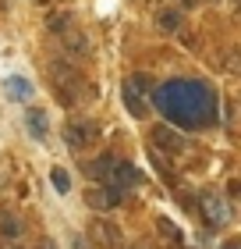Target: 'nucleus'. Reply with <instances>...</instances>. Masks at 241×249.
I'll list each match as a JSON object with an SVG mask.
<instances>
[{
	"label": "nucleus",
	"instance_id": "nucleus-12",
	"mask_svg": "<svg viewBox=\"0 0 241 249\" xmlns=\"http://www.w3.org/2000/svg\"><path fill=\"white\" fill-rule=\"evenodd\" d=\"M156 224H160V231H163V235H170V239H181V231H177L167 217H156Z\"/></svg>",
	"mask_w": 241,
	"mask_h": 249
},
{
	"label": "nucleus",
	"instance_id": "nucleus-9",
	"mask_svg": "<svg viewBox=\"0 0 241 249\" xmlns=\"http://www.w3.org/2000/svg\"><path fill=\"white\" fill-rule=\"evenodd\" d=\"M50 182H53V189L61 192V196H67V192H71V175H67L64 167H53V171H50Z\"/></svg>",
	"mask_w": 241,
	"mask_h": 249
},
{
	"label": "nucleus",
	"instance_id": "nucleus-2",
	"mask_svg": "<svg viewBox=\"0 0 241 249\" xmlns=\"http://www.w3.org/2000/svg\"><path fill=\"white\" fill-rule=\"evenodd\" d=\"M96 135H99V124L96 121H89V118H75V121H67L64 124V142H67V150H89V146L96 142Z\"/></svg>",
	"mask_w": 241,
	"mask_h": 249
},
{
	"label": "nucleus",
	"instance_id": "nucleus-10",
	"mask_svg": "<svg viewBox=\"0 0 241 249\" xmlns=\"http://www.w3.org/2000/svg\"><path fill=\"white\" fill-rule=\"evenodd\" d=\"M0 235L15 242L18 235H21V221H18V217H11V213H7V217H0Z\"/></svg>",
	"mask_w": 241,
	"mask_h": 249
},
{
	"label": "nucleus",
	"instance_id": "nucleus-8",
	"mask_svg": "<svg viewBox=\"0 0 241 249\" xmlns=\"http://www.w3.org/2000/svg\"><path fill=\"white\" fill-rule=\"evenodd\" d=\"M113 164H117V157H113V153H99L96 160H89V164H85V171L107 185V178H110V171H113Z\"/></svg>",
	"mask_w": 241,
	"mask_h": 249
},
{
	"label": "nucleus",
	"instance_id": "nucleus-16",
	"mask_svg": "<svg viewBox=\"0 0 241 249\" xmlns=\"http://www.w3.org/2000/svg\"><path fill=\"white\" fill-rule=\"evenodd\" d=\"M11 249H21V246H18V242H15V246H11Z\"/></svg>",
	"mask_w": 241,
	"mask_h": 249
},
{
	"label": "nucleus",
	"instance_id": "nucleus-4",
	"mask_svg": "<svg viewBox=\"0 0 241 249\" xmlns=\"http://www.w3.org/2000/svg\"><path fill=\"white\" fill-rule=\"evenodd\" d=\"M121 199H124V192L113 189V185H99V189L93 185V189L85 192V203H89L93 210H110V207H117Z\"/></svg>",
	"mask_w": 241,
	"mask_h": 249
},
{
	"label": "nucleus",
	"instance_id": "nucleus-5",
	"mask_svg": "<svg viewBox=\"0 0 241 249\" xmlns=\"http://www.w3.org/2000/svg\"><path fill=\"white\" fill-rule=\"evenodd\" d=\"M142 182V175L139 171H135V164H128V160H124V164H113V171H110V178H107V185H113V189H131V185H139Z\"/></svg>",
	"mask_w": 241,
	"mask_h": 249
},
{
	"label": "nucleus",
	"instance_id": "nucleus-13",
	"mask_svg": "<svg viewBox=\"0 0 241 249\" xmlns=\"http://www.w3.org/2000/svg\"><path fill=\"white\" fill-rule=\"evenodd\" d=\"M39 249H57V242H53V239H43V242H39Z\"/></svg>",
	"mask_w": 241,
	"mask_h": 249
},
{
	"label": "nucleus",
	"instance_id": "nucleus-15",
	"mask_svg": "<svg viewBox=\"0 0 241 249\" xmlns=\"http://www.w3.org/2000/svg\"><path fill=\"white\" fill-rule=\"evenodd\" d=\"M192 4H195V0H181V7H192Z\"/></svg>",
	"mask_w": 241,
	"mask_h": 249
},
{
	"label": "nucleus",
	"instance_id": "nucleus-7",
	"mask_svg": "<svg viewBox=\"0 0 241 249\" xmlns=\"http://www.w3.org/2000/svg\"><path fill=\"white\" fill-rule=\"evenodd\" d=\"M25 124H29V135L32 139H47V132H50V121L47 114H43V107H29V114H25Z\"/></svg>",
	"mask_w": 241,
	"mask_h": 249
},
{
	"label": "nucleus",
	"instance_id": "nucleus-11",
	"mask_svg": "<svg viewBox=\"0 0 241 249\" xmlns=\"http://www.w3.org/2000/svg\"><path fill=\"white\" fill-rule=\"evenodd\" d=\"M156 25L163 29V32H177V25H181V15H177V11H163V15L156 18Z\"/></svg>",
	"mask_w": 241,
	"mask_h": 249
},
{
	"label": "nucleus",
	"instance_id": "nucleus-3",
	"mask_svg": "<svg viewBox=\"0 0 241 249\" xmlns=\"http://www.w3.org/2000/svg\"><path fill=\"white\" fill-rule=\"evenodd\" d=\"M149 75H131L124 82V107L131 110V118H145L149 107H145V93H149Z\"/></svg>",
	"mask_w": 241,
	"mask_h": 249
},
{
	"label": "nucleus",
	"instance_id": "nucleus-1",
	"mask_svg": "<svg viewBox=\"0 0 241 249\" xmlns=\"http://www.w3.org/2000/svg\"><path fill=\"white\" fill-rule=\"evenodd\" d=\"M199 213H202V221L209 224V228H227V224H231V207H227V199L220 192H202L199 196Z\"/></svg>",
	"mask_w": 241,
	"mask_h": 249
},
{
	"label": "nucleus",
	"instance_id": "nucleus-14",
	"mask_svg": "<svg viewBox=\"0 0 241 249\" xmlns=\"http://www.w3.org/2000/svg\"><path fill=\"white\" fill-rule=\"evenodd\" d=\"M220 249H241V242H238V239H231V242H224Z\"/></svg>",
	"mask_w": 241,
	"mask_h": 249
},
{
	"label": "nucleus",
	"instance_id": "nucleus-6",
	"mask_svg": "<svg viewBox=\"0 0 241 249\" xmlns=\"http://www.w3.org/2000/svg\"><path fill=\"white\" fill-rule=\"evenodd\" d=\"M4 93H7V100L29 104V100H32V82H29L25 75H7L4 78Z\"/></svg>",
	"mask_w": 241,
	"mask_h": 249
}]
</instances>
